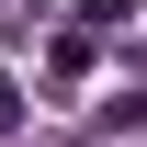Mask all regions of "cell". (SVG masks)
<instances>
[{"label": "cell", "instance_id": "obj_1", "mask_svg": "<svg viewBox=\"0 0 147 147\" xmlns=\"http://www.w3.org/2000/svg\"><path fill=\"white\" fill-rule=\"evenodd\" d=\"M79 23H91V34L102 23H136V0H79Z\"/></svg>", "mask_w": 147, "mask_h": 147}]
</instances>
